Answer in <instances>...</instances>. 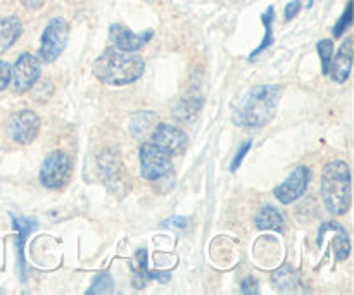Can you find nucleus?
Returning a JSON list of instances; mask_svg holds the SVG:
<instances>
[{
	"mask_svg": "<svg viewBox=\"0 0 354 295\" xmlns=\"http://www.w3.org/2000/svg\"><path fill=\"white\" fill-rule=\"evenodd\" d=\"M145 62L142 55L135 52L121 50L118 47H107L92 66V73L97 79L106 85L124 86L135 83L144 75Z\"/></svg>",
	"mask_w": 354,
	"mask_h": 295,
	"instance_id": "obj_1",
	"label": "nucleus"
},
{
	"mask_svg": "<svg viewBox=\"0 0 354 295\" xmlns=\"http://www.w3.org/2000/svg\"><path fill=\"white\" fill-rule=\"evenodd\" d=\"M280 85H256L249 90L234 111V123L239 126L259 128L275 117L277 107L282 99Z\"/></svg>",
	"mask_w": 354,
	"mask_h": 295,
	"instance_id": "obj_2",
	"label": "nucleus"
},
{
	"mask_svg": "<svg viewBox=\"0 0 354 295\" xmlns=\"http://www.w3.org/2000/svg\"><path fill=\"white\" fill-rule=\"evenodd\" d=\"M322 199L325 207L334 216H344L351 209L353 185L351 169L346 161H332L322 171Z\"/></svg>",
	"mask_w": 354,
	"mask_h": 295,
	"instance_id": "obj_3",
	"label": "nucleus"
},
{
	"mask_svg": "<svg viewBox=\"0 0 354 295\" xmlns=\"http://www.w3.org/2000/svg\"><path fill=\"white\" fill-rule=\"evenodd\" d=\"M69 24L64 17H52L45 26L40 38V48H38V59L47 64L57 61L64 48L68 47Z\"/></svg>",
	"mask_w": 354,
	"mask_h": 295,
	"instance_id": "obj_4",
	"label": "nucleus"
},
{
	"mask_svg": "<svg viewBox=\"0 0 354 295\" xmlns=\"http://www.w3.org/2000/svg\"><path fill=\"white\" fill-rule=\"evenodd\" d=\"M73 175V162L66 152L52 151L47 158L44 159L40 168V183L45 189L59 190L68 185Z\"/></svg>",
	"mask_w": 354,
	"mask_h": 295,
	"instance_id": "obj_5",
	"label": "nucleus"
},
{
	"mask_svg": "<svg viewBox=\"0 0 354 295\" xmlns=\"http://www.w3.org/2000/svg\"><path fill=\"white\" fill-rule=\"evenodd\" d=\"M138 158H140V173L145 180L154 182V180L162 178L168 173L173 171L171 155L156 145L154 142H145L142 144L140 151H138Z\"/></svg>",
	"mask_w": 354,
	"mask_h": 295,
	"instance_id": "obj_6",
	"label": "nucleus"
},
{
	"mask_svg": "<svg viewBox=\"0 0 354 295\" xmlns=\"http://www.w3.org/2000/svg\"><path fill=\"white\" fill-rule=\"evenodd\" d=\"M41 75L40 59L30 52H23L10 68V82L17 93H24L33 88Z\"/></svg>",
	"mask_w": 354,
	"mask_h": 295,
	"instance_id": "obj_7",
	"label": "nucleus"
},
{
	"mask_svg": "<svg viewBox=\"0 0 354 295\" xmlns=\"http://www.w3.org/2000/svg\"><path fill=\"white\" fill-rule=\"evenodd\" d=\"M311 182V169L308 166H297L283 183H280L279 187H275L273 190V196L277 197V200H280L282 204H292L294 200H297L299 197L304 196V192L308 190V185Z\"/></svg>",
	"mask_w": 354,
	"mask_h": 295,
	"instance_id": "obj_8",
	"label": "nucleus"
},
{
	"mask_svg": "<svg viewBox=\"0 0 354 295\" xmlns=\"http://www.w3.org/2000/svg\"><path fill=\"white\" fill-rule=\"evenodd\" d=\"M40 131V117L30 109L19 111L9 121V135L16 144L30 145Z\"/></svg>",
	"mask_w": 354,
	"mask_h": 295,
	"instance_id": "obj_9",
	"label": "nucleus"
},
{
	"mask_svg": "<svg viewBox=\"0 0 354 295\" xmlns=\"http://www.w3.org/2000/svg\"><path fill=\"white\" fill-rule=\"evenodd\" d=\"M151 142L165 149L169 155H175L182 154L185 151L187 144H189V137L185 135V131L173 126V124L159 123L156 124L154 131H152Z\"/></svg>",
	"mask_w": 354,
	"mask_h": 295,
	"instance_id": "obj_10",
	"label": "nucleus"
},
{
	"mask_svg": "<svg viewBox=\"0 0 354 295\" xmlns=\"http://www.w3.org/2000/svg\"><path fill=\"white\" fill-rule=\"evenodd\" d=\"M154 37V31H142V33H133L123 24H111L109 26V40L113 41L114 47L127 52H138L144 45L151 41Z\"/></svg>",
	"mask_w": 354,
	"mask_h": 295,
	"instance_id": "obj_11",
	"label": "nucleus"
},
{
	"mask_svg": "<svg viewBox=\"0 0 354 295\" xmlns=\"http://www.w3.org/2000/svg\"><path fill=\"white\" fill-rule=\"evenodd\" d=\"M99 168L102 171L104 180H106L107 187L113 192H120L124 190V182H127V171L123 168L121 158L114 151H104L99 155Z\"/></svg>",
	"mask_w": 354,
	"mask_h": 295,
	"instance_id": "obj_12",
	"label": "nucleus"
},
{
	"mask_svg": "<svg viewBox=\"0 0 354 295\" xmlns=\"http://www.w3.org/2000/svg\"><path fill=\"white\" fill-rule=\"evenodd\" d=\"M353 68V37H346L339 47L335 57H332L328 76L335 83H346L349 79Z\"/></svg>",
	"mask_w": 354,
	"mask_h": 295,
	"instance_id": "obj_13",
	"label": "nucleus"
},
{
	"mask_svg": "<svg viewBox=\"0 0 354 295\" xmlns=\"http://www.w3.org/2000/svg\"><path fill=\"white\" fill-rule=\"evenodd\" d=\"M21 35H23V23L19 17H2L0 19V54L12 47Z\"/></svg>",
	"mask_w": 354,
	"mask_h": 295,
	"instance_id": "obj_14",
	"label": "nucleus"
},
{
	"mask_svg": "<svg viewBox=\"0 0 354 295\" xmlns=\"http://www.w3.org/2000/svg\"><path fill=\"white\" fill-rule=\"evenodd\" d=\"M256 227H258V230H273L279 231V234H283V230H286L282 213L272 204H265L259 209L258 216H256Z\"/></svg>",
	"mask_w": 354,
	"mask_h": 295,
	"instance_id": "obj_15",
	"label": "nucleus"
},
{
	"mask_svg": "<svg viewBox=\"0 0 354 295\" xmlns=\"http://www.w3.org/2000/svg\"><path fill=\"white\" fill-rule=\"evenodd\" d=\"M201 107H203V99L199 97V92L187 93V97H183L178 106L175 107L176 120H180L182 123H190L199 114Z\"/></svg>",
	"mask_w": 354,
	"mask_h": 295,
	"instance_id": "obj_16",
	"label": "nucleus"
},
{
	"mask_svg": "<svg viewBox=\"0 0 354 295\" xmlns=\"http://www.w3.org/2000/svg\"><path fill=\"white\" fill-rule=\"evenodd\" d=\"M320 230L335 231V258H337V261L348 259L349 252H351V242H349V235L348 231L344 230V227H341V225L335 223V221H327V223L322 225Z\"/></svg>",
	"mask_w": 354,
	"mask_h": 295,
	"instance_id": "obj_17",
	"label": "nucleus"
},
{
	"mask_svg": "<svg viewBox=\"0 0 354 295\" xmlns=\"http://www.w3.org/2000/svg\"><path fill=\"white\" fill-rule=\"evenodd\" d=\"M272 282L282 292H292V290H297L301 287L299 276L290 266H282L280 269H277L272 276Z\"/></svg>",
	"mask_w": 354,
	"mask_h": 295,
	"instance_id": "obj_18",
	"label": "nucleus"
},
{
	"mask_svg": "<svg viewBox=\"0 0 354 295\" xmlns=\"http://www.w3.org/2000/svg\"><path fill=\"white\" fill-rule=\"evenodd\" d=\"M273 19H275V7L270 6L268 9L261 14V21L263 24H265V38H263L261 45L251 54V57H249L251 61H254L259 54H263L266 48H270L273 45Z\"/></svg>",
	"mask_w": 354,
	"mask_h": 295,
	"instance_id": "obj_19",
	"label": "nucleus"
},
{
	"mask_svg": "<svg viewBox=\"0 0 354 295\" xmlns=\"http://www.w3.org/2000/svg\"><path fill=\"white\" fill-rule=\"evenodd\" d=\"M12 225L17 231H19V238H17V249H19V261L24 265V256H23V247L24 240H26L28 235L31 234V230L38 227V223L35 220H28V218H12Z\"/></svg>",
	"mask_w": 354,
	"mask_h": 295,
	"instance_id": "obj_20",
	"label": "nucleus"
},
{
	"mask_svg": "<svg viewBox=\"0 0 354 295\" xmlns=\"http://www.w3.org/2000/svg\"><path fill=\"white\" fill-rule=\"evenodd\" d=\"M154 121H156V116L152 113L135 114V116L131 117V126H130L131 133H133L135 137H144L147 131H151Z\"/></svg>",
	"mask_w": 354,
	"mask_h": 295,
	"instance_id": "obj_21",
	"label": "nucleus"
},
{
	"mask_svg": "<svg viewBox=\"0 0 354 295\" xmlns=\"http://www.w3.org/2000/svg\"><path fill=\"white\" fill-rule=\"evenodd\" d=\"M317 50L322 61V73L327 76L328 68H330V61L332 57H334V41H332L330 38H327V40H320L317 45Z\"/></svg>",
	"mask_w": 354,
	"mask_h": 295,
	"instance_id": "obj_22",
	"label": "nucleus"
},
{
	"mask_svg": "<svg viewBox=\"0 0 354 295\" xmlns=\"http://www.w3.org/2000/svg\"><path fill=\"white\" fill-rule=\"evenodd\" d=\"M113 278H111L109 273H99V275L93 278L92 285H90V289L86 290V294L92 295V294H111L113 292Z\"/></svg>",
	"mask_w": 354,
	"mask_h": 295,
	"instance_id": "obj_23",
	"label": "nucleus"
},
{
	"mask_svg": "<svg viewBox=\"0 0 354 295\" xmlns=\"http://www.w3.org/2000/svg\"><path fill=\"white\" fill-rule=\"evenodd\" d=\"M137 261H138V273H137V278H135V283H137V289H144V282L149 278L147 251H145V249L137 251Z\"/></svg>",
	"mask_w": 354,
	"mask_h": 295,
	"instance_id": "obj_24",
	"label": "nucleus"
},
{
	"mask_svg": "<svg viewBox=\"0 0 354 295\" xmlns=\"http://www.w3.org/2000/svg\"><path fill=\"white\" fill-rule=\"evenodd\" d=\"M353 24V0H349L348 6H346L344 14H342L341 19L337 21V24L334 26V37L341 38V35L348 30Z\"/></svg>",
	"mask_w": 354,
	"mask_h": 295,
	"instance_id": "obj_25",
	"label": "nucleus"
},
{
	"mask_svg": "<svg viewBox=\"0 0 354 295\" xmlns=\"http://www.w3.org/2000/svg\"><path fill=\"white\" fill-rule=\"evenodd\" d=\"M189 227V221H187V218H169V220L162 221L161 223V228H173V230H185V228Z\"/></svg>",
	"mask_w": 354,
	"mask_h": 295,
	"instance_id": "obj_26",
	"label": "nucleus"
},
{
	"mask_svg": "<svg viewBox=\"0 0 354 295\" xmlns=\"http://www.w3.org/2000/svg\"><path fill=\"white\" fill-rule=\"evenodd\" d=\"M10 83V64L6 61H0V92L6 90Z\"/></svg>",
	"mask_w": 354,
	"mask_h": 295,
	"instance_id": "obj_27",
	"label": "nucleus"
},
{
	"mask_svg": "<svg viewBox=\"0 0 354 295\" xmlns=\"http://www.w3.org/2000/svg\"><path fill=\"white\" fill-rule=\"evenodd\" d=\"M251 145H252V142H251V140H248V142H245L244 145H242L241 149H239L237 155H235L234 162H232V166H230L232 171H237L239 166L242 164V161H244V158H245V155H248V152H249V149H251Z\"/></svg>",
	"mask_w": 354,
	"mask_h": 295,
	"instance_id": "obj_28",
	"label": "nucleus"
},
{
	"mask_svg": "<svg viewBox=\"0 0 354 295\" xmlns=\"http://www.w3.org/2000/svg\"><path fill=\"white\" fill-rule=\"evenodd\" d=\"M242 294H245V295L259 294V283L254 276H248V278L242 282Z\"/></svg>",
	"mask_w": 354,
	"mask_h": 295,
	"instance_id": "obj_29",
	"label": "nucleus"
},
{
	"mask_svg": "<svg viewBox=\"0 0 354 295\" xmlns=\"http://www.w3.org/2000/svg\"><path fill=\"white\" fill-rule=\"evenodd\" d=\"M299 10H301V2L299 0H292V2H289L286 6V10H283V19L292 21L294 17L299 14Z\"/></svg>",
	"mask_w": 354,
	"mask_h": 295,
	"instance_id": "obj_30",
	"label": "nucleus"
},
{
	"mask_svg": "<svg viewBox=\"0 0 354 295\" xmlns=\"http://www.w3.org/2000/svg\"><path fill=\"white\" fill-rule=\"evenodd\" d=\"M24 3V7H28L30 10H38L45 3V0H21Z\"/></svg>",
	"mask_w": 354,
	"mask_h": 295,
	"instance_id": "obj_31",
	"label": "nucleus"
},
{
	"mask_svg": "<svg viewBox=\"0 0 354 295\" xmlns=\"http://www.w3.org/2000/svg\"><path fill=\"white\" fill-rule=\"evenodd\" d=\"M149 278H156V280H159V282H168L169 280V275L168 273H159V272H152V273H149Z\"/></svg>",
	"mask_w": 354,
	"mask_h": 295,
	"instance_id": "obj_32",
	"label": "nucleus"
}]
</instances>
